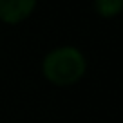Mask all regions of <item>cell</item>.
<instances>
[{"label":"cell","instance_id":"obj_1","mask_svg":"<svg viewBox=\"0 0 123 123\" xmlns=\"http://www.w3.org/2000/svg\"><path fill=\"white\" fill-rule=\"evenodd\" d=\"M85 58L76 47H58L51 51L43 60V74L56 85H71L78 81L85 73Z\"/></svg>","mask_w":123,"mask_h":123},{"label":"cell","instance_id":"obj_3","mask_svg":"<svg viewBox=\"0 0 123 123\" xmlns=\"http://www.w3.org/2000/svg\"><path fill=\"white\" fill-rule=\"evenodd\" d=\"M94 7L101 16L112 18L123 11V0H94Z\"/></svg>","mask_w":123,"mask_h":123},{"label":"cell","instance_id":"obj_2","mask_svg":"<svg viewBox=\"0 0 123 123\" xmlns=\"http://www.w3.org/2000/svg\"><path fill=\"white\" fill-rule=\"evenodd\" d=\"M36 0H0V20L6 24H18L35 11Z\"/></svg>","mask_w":123,"mask_h":123}]
</instances>
